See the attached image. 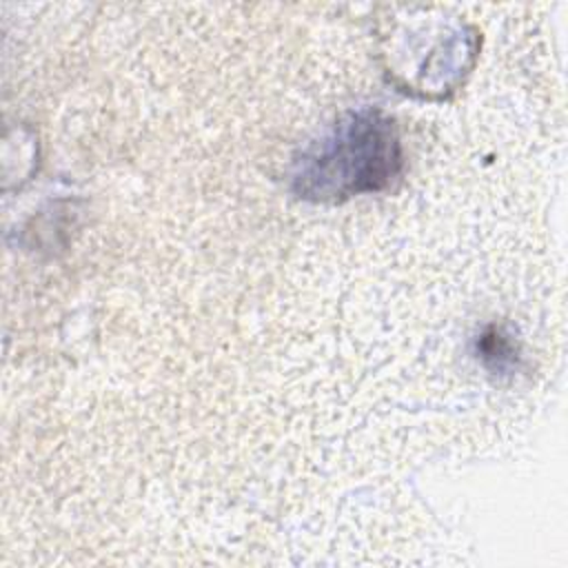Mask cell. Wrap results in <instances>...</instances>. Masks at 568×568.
I'll use <instances>...</instances> for the list:
<instances>
[{
	"mask_svg": "<svg viewBox=\"0 0 568 568\" xmlns=\"http://www.w3.org/2000/svg\"><path fill=\"white\" fill-rule=\"evenodd\" d=\"M402 162L393 118L377 109L353 111L295 160L293 191L315 202L375 193L399 175Z\"/></svg>",
	"mask_w": 568,
	"mask_h": 568,
	"instance_id": "cell-1",
	"label": "cell"
}]
</instances>
